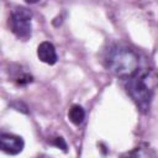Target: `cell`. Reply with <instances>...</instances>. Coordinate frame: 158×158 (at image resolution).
<instances>
[{"label": "cell", "mask_w": 158, "mask_h": 158, "mask_svg": "<svg viewBox=\"0 0 158 158\" xmlns=\"http://www.w3.org/2000/svg\"><path fill=\"white\" fill-rule=\"evenodd\" d=\"M105 64L114 75L130 79L138 72L139 58L138 54L128 47L114 46L106 53Z\"/></svg>", "instance_id": "1"}, {"label": "cell", "mask_w": 158, "mask_h": 158, "mask_svg": "<svg viewBox=\"0 0 158 158\" xmlns=\"http://www.w3.org/2000/svg\"><path fill=\"white\" fill-rule=\"evenodd\" d=\"M156 79L157 78H154L149 72L141 75H133L126 84L127 94L142 112H146L149 109L153 98V86Z\"/></svg>", "instance_id": "2"}, {"label": "cell", "mask_w": 158, "mask_h": 158, "mask_svg": "<svg viewBox=\"0 0 158 158\" xmlns=\"http://www.w3.org/2000/svg\"><path fill=\"white\" fill-rule=\"evenodd\" d=\"M12 33L20 40H27L32 33V15L25 7H16L11 11L9 19Z\"/></svg>", "instance_id": "3"}, {"label": "cell", "mask_w": 158, "mask_h": 158, "mask_svg": "<svg viewBox=\"0 0 158 158\" xmlns=\"http://www.w3.org/2000/svg\"><path fill=\"white\" fill-rule=\"evenodd\" d=\"M25 147V142L22 137L12 133H1L0 135V148L2 152L15 156L22 152Z\"/></svg>", "instance_id": "4"}, {"label": "cell", "mask_w": 158, "mask_h": 158, "mask_svg": "<svg viewBox=\"0 0 158 158\" xmlns=\"http://www.w3.org/2000/svg\"><path fill=\"white\" fill-rule=\"evenodd\" d=\"M37 56H38L41 62H43L46 64H49V65H53L57 62V58H58L54 46L48 41H44V42L40 43V46L37 47Z\"/></svg>", "instance_id": "5"}, {"label": "cell", "mask_w": 158, "mask_h": 158, "mask_svg": "<svg viewBox=\"0 0 158 158\" xmlns=\"http://www.w3.org/2000/svg\"><path fill=\"white\" fill-rule=\"evenodd\" d=\"M68 118L75 126H79L85 118V111L80 105H73L68 111Z\"/></svg>", "instance_id": "6"}, {"label": "cell", "mask_w": 158, "mask_h": 158, "mask_svg": "<svg viewBox=\"0 0 158 158\" xmlns=\"http://www.w3.org/2000/svg\"><path fill=\"white\" fill-rule=\"evenodd\" d=\"M122 158H153V156L148 147L139 146V147H136L132 151L127 152Z\"/></svg>", "instance_id": "7"}, {"label": "cell", "mask_w": 158, "mask_h": 158, "mask_svg": "<svg viewBox=\"0 0 158 158\" xmlns=\"http://www.w3.org/2000/svg\"><path fill=\"white\" fill-rule=\"evenodd\" d=\"M53 144H56L57 147L62 148L63 151H67V143H65V141H64L62 137H57V138H54Z\"/></svg>", "instance_id": "8"}, {"label": "cell", "mask_w": 158, "mask_h": 158, "mask_svg": "<svg viewBox=\"0 0 158 158\" xmlns=\"http://www.w3.org/2000/svg\"><path fill=\"white\" fill-rule=\"evenodd\" d=\"M37 158H49V157H46V156H40V157H37Z\"/></svg>", "instance_id": "9"}]
</instances>
